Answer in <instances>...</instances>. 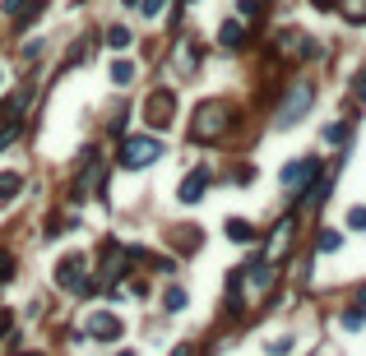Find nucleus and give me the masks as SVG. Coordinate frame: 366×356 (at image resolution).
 Segmentation results:
<instances>
[{
  "label": "nucleus",
  "mask_w": 366,
  "mask_h": 356,
  "mask_svg": "<svg viewBox=\"0 0 366 356\" xmlns=\"http://www.w3.org/2000/svg\"><path fill=\"white\" fill-rule=\"evenodd\" d=\"M315 171H320V157H297V162H288V167H283V185L297 190V185H306Z\"/></svg>",
  "instance_id": "obj_7"
},
{
  "label": "nucleus",
  "mask_w": 366,
  "mask_h": 356,
  "mask_svg": "<svg viewBox=\"0 0 366 356\" xmlns=\"http://www.w3.org/2000/svg\"><path fill=\"white\" fill-rule=\"evenodd\" d=\"M102 153L98 148H84V157H79V176H75V199H84V195H93L98 190V180H102Z\"/></svg>",
  "instance_id": "obj_4"
},
{
  "label": "nucleus",
  "mask_w": 366,
  "mask_h": 356,
  "mask_svg": "<svg viewBox=\"0 0 366 356\" xmlns=\"http://www.w3.org/2000/svg\"><path fill=\"white\" fill-rule=\"evenodd\" d=\"M311 102H315V88L306 84V79H301V84H292L288 98H283V107H278V125H283V130H288V125H297L301 116L311 112Z\"/></svg>",
  "instance_id": "obj_3"
},
{
  "label": "nucleus",
  "mask_w": 366,
  "mask_h": 356,
  "mask_svg": "<svg viewBox=\"0 0 366 356\" xmlns=\"http://www.w3.org/2000/svg\"><path fill=\"white\" fill-rule=\"evenodd\" d=\"M288 241H292V218H283V223L274 227V241H269V259L283 255V250H288Z\"/></svg>",
  "instance_id": "obj_11"
},
{
  "label": "nucleus",
  "mask_w": 366,
  "mask_h": 356,
  "mask_svg": "<svg viewBox=\"0 0 366 356\" xmlns=\"http://www.w3.org/2000/svg\"><path fill=\"white\" fill-rule=\"evenodd\" d=\"M107 46L125 51V46H130V28H125V23H111V28H107Z\"/></svg>",
  "instance_id": "obj_15"
},
{
  "label": "nucleus",
  "mask_w": 366,
  "mask_h": 356,
  "mask_svg": "<svg viewBox=\"0 0 366 356\" xmlns=\"http://www.w3.org/2000/svg\"><path fill=\"white\" fill-rule=\"evenodd\" d=\"M236 10H241V19H260V0H241Z\"/></svg>",
  "instance_id": "obj_23"
},
{
  "label": "nucleus",
  "mask_w": 366,
  "mask_h": 356,
  "mask_svg": "<svg viewBox=\"0 0 366 356\" xmlns=\"http://www.w3.org/2000/svg\"><path fill=\"white\" fill-rule=\"evenodd\" d=\"M10 278H14V259L0 255V282H10Z\"/></svg>",
  "instance_id": "obj_24"
},
{
  "label": "nucleus",
  "mask_w": 366,
  "mask_h": 356,
  "mask_svg": "<svg viewBox=\"0 0 366 356\" xmlns=\"http://www.w3.org/2000/svg\"><path fill=\"white\" fill-rule=\"evenodd\" d=\"M227 102H200L195 107V121H190V139L195 144H213V139H222L227 134Z\"/></svg>",
  "instance_id": "obj_1"
},
{
  "label": "nucleus",
  "mask_w": 366,
  "mask_h": 356,
  "mask_svg": "<svg viewBox=\"0 0 366 356\" xmlns=\"http://www.w3.org/2000/svg\"><path fill=\"white\" fill-rule=\"evenodd\" d=\"M339 245H343V236H339V232H324V236H320V255H334Z\"/></svg>",
  "instance_id": "obj_18"
},
{
  "label": "nucleus",
  "mask_w": 366,
  "mask_h": 356,
  "mask_svg": "<svg viewBox=\"0 0 366 356\" xmlns=\"http://www.w3.org/2000/svg\"><path fill=\"white\" fill-rule=\"evenodd\" d=\"M19 190H23V176H19V171H5V176H0V199H14Z\"/></svg>",
  "instance_id": "obj_14"
},
{
  "label": "nucleus",
  "mask_w": 366,
  "mask_h": 356,
  "mask_svg": "<svg viewBox=\"0 0 366 356\" xmlns=\"http://www.w3.org/2000/svg\"><path fill=\"white\" fill-rule=\"evenodd\" d=\"M23 5L28 0H5V14H23Z\"/></svg>",
  "instance_id": "obj_25"
},
{
  "label": "nucleus",
  "mask_w": 366,
  "mask_h": 356,
  "mask_svg": "<svg viewBox=\"0 0 366 356\" xmlns=\"http://www.w3.org/2000/svg\"><path fill=\"white\" fill-rule=\"evenodd\" d=\"M172 116H177V98H172L167 88L149 93V102H144V121H149V130H167V125H172Z\"/></svg>",
  "instance_id": "obj_5"
},
{
  "label": "nucleus",
  "mask_w": 366,
  "mask_h": 356,
  "mask_svg": "<svg viewBox=\"0 0 366 356\" xmlns=\"http://www.w3.org/2000/svg\"><path fill=\"white\" fill-rule=\"evenodd\" d=\"M158 157H163V139H153V134H130L121 144V167L125 171H139L149 162H158Z\"/></svg>",
  "instance_id": "obj_2"
},
{
  "label": "nucleus",
  "mask_w": 366,
  "mask_h": 356,
  "mask_svg": "<svg viewBox=\"0 0 366 356\" xmlns=\"http://www.w3.org/2000/svg\"><path fill=\"white\" fill-rule=\"evenodd\" d=\"M227 236H232L236 245H246V241H255V227L241 223V218H232V223H227Z\"/></svg>",
  "instance_id": "obj_13"
},
{
  "label": "nucleus",
  "mask_w": 366,
  "mask_h": 356,
  "mask_svg": "<svg viewBox=\"0 0 366 356\" xmlns=\"http://www.w3.org/2000/svg\"><path fill=\"white\" fill-rule=\"evenodd\" d=\"M343 139H348V125H343V121L324 130V144H343Z\"/></svg>",
  "instance_id": "obj_19"
},
{
  "label": "nucleus",
  "mask_w": 366,
  "mask_h": 356,
  "mask_svg": "<svg viewBox=\"0 0 366 356\" xmlns=\"http://www.w3.org/2000/svg\"><path fill=\"white\" fill-rule=\"evenodd\" d=\"M10 324H14V319H10V310H0V334H5V329H10Z\"/></svg>",
  "instance_id": "obj_28"
},
{
  "label": "nucleus",
  "mask_w": 366,
  "mask_h": 356,
  "mask_svg": "<svg viewBox=\"0 0 366 356\" xmlns=\"http://www.w3.org/2000/svg\"><path fill=\"white\" fill-rule=\"evenodd\" d=\"M204 190H209V167H195L186 180H181V204H195V199H204Z\"/></svg>",
  "instance_id": "obj_9"
},
{
  "label": "nucleus",
  "mask_w": 366,
  "mask_h": 356,
  "mask_svg": "<svg viewBox=\"0 0 366 356\" xmlns=\"http://www.w3.org/2000/svg\"><path fill=\"white\" fill-rule=\"evenodd\" d=\"M357 98L366 102V70H362V74H357Z\"/></svg>",
  "instance_id": "obj_27"
},
{
  "label": "nucleus",
  "mask_w": 366,
  "mask_h": 356,
  "mask_svg": "<svg viewBox=\"0 0 366 356\" xmlns=\"http://www.w3.org/2000/svg\"><path fill=\"white\" fill-rule=\"evenodd\" d=\"M292 352V338H274V343H269V356H288Z\"/></svg>",
  "instance_id": "obj_21"
},
{
  "label": "nucleus",
  "mask_w": 366,
  "mask_h": 356,
  "mask_svg": "<svg viewBox=\"0 0 366 356\" xmlns=\"http://www.w3.org/2000/svg\"><path fill=\"white\" fill-rule=\"evenodd\" d=\"M357 301H362V305H366V287H362V291H357Z\"/></svg>",
  "instance_id": "obj_29"
},
{
  "label": "nucleus",
  "mask_w": 366,
  "mask_h": 356,
  "mask_svg": "<svg viewBox=\"0 0 366 356\" xmlns=\"http://www.w3.org/2000/svg\"><path fill=\"white\" fill-rule=\"evenodd\" d=\"M84 334L89 338H102V343H116V338H121V319H116V315H93L89 324H84Z\"/></svg>",
  "instance_id": "obj_8"
},
{
  "label": "nucleus",
  "mask_w": 366,
  "mask_h": 356,
  "mask_svg": "<svg viewBox=\"0 0 366 356\" xmlns=\"http://www.w3.org/2000/svg\"><path fill=\"white\" fill-rule=\"evenodd\" d=\"M163 310H186V287H167V296H163Z\"/></svg>",
  "instance_id": "obj_16"
},
{
  "label": "nucleus",
  "mask_w": 366,
  "mask_h": 356,
  "mask_svg": "<svg viewBox=\"0 0 366 356\" xmlns=\"http://www.w3.org/2000/svg\"><path fill=\"white\" fill-rule=\"evenodd\" d=\"M111 84H116V88L134 84V65H130V60H111Z\"/></svg>",
  "instance_id": "obj_12"
},
{
  "label": "nucleus",
  "mask_w": 366,
  "mask_h": 356,
  "mask_svg": "<svg viewBox=\"0 0 366 356\" xmlns=\"http://www.w3.org/2000/svg\"><path fill=\"white\" fill-rule=\"evenodd\" d=\"M366 324V305H353V310H343V329H362Z\"/></svg>",
  "instance_id": "obj_17"
},
{
  "label": "nucleus",
  "mask_w": 366,
  "mask_h": 356,
  "mask_svg": "<svg viewBox=\"0 0 366 356\" xmlns=\"http://www.w3.org/2000/svg\"><path fill=\"white\" fill-rule=\"evenodd\" d=\"M172 356H200V352H195V343H181V347H177V352H172Z\"/></svg>",
  "instance_id": "obj_26"
},
{
  "label": "nucleus",
  "mask_w": 366,
  "mask_h": 356,
  "mask_svg": "<svg viewBox=\"0 0 366 356\" xmlns=\"http://www.w3.org/2000/svg\"><path fill=\"white\" fill-rule=\"evenodd\" d=\"M348 227H353V232H366V209H353V213H348Z\"/></svg>",
  "instance_id": "obj_22"
},
{
  "label": "nucleus",
  "mask_w": 366,
  "mask_h": 356,
  "mask_svg": "<svg viewBox=\"0 0 366 356\" xmlns=\"http://www.w3.org/2000/svg\"><path fill=\"white\" fill-rule=\"evenodd\" d=\"M125 5H139V0H125Z\"/></svg>",
  "instance_id": "obj_30"
},
{
  "label": "nucleus",
  "mask_w": 366,
  "mask_h": 356,
  "mask_svg": "<svg viewBox=\"0 0 366 356\" xmlns=\"http://www.w3.org/2000/svg\"><path fill=\"white\" fill-rule=\"evenodd\" d=\"M163 5H167V0H139V14L153 19V14H163Z\"/></svg>",
  "instance_id": "obj_20"
},
{
  "label": "nucleus",
  "mask_w": 366,
  "mask_h": 356,
  "mask_svg": "<svg viewBox=\"0 0 366 356\" xmlns=\"http://www.w3.org/2000/svg\"><path fill=\"white\" fill-rule=\"evenodd\" d=\"M121 356H134V352H121Z\"/></svg>",
  "instance_id": "obj_31"
},
{
  "label": "nucleus",
  "mask_w": 366,
  "mask_h": 356,
  "mask_svg": "<svg viewBox=\"0 0 366 356\" xmlns=\"http://www.w3.org/2000/svg\"><path fill=\"white\" fill-rule=\"evenodd\" d=\"M241 42H246V28H241L236 19H227V23L218 28V46H222V51H236Z\"/></svg>",
  "instance_id": "obj_10"
},
{
  "label": "nucleus",
  "mask_w": 366,
  "mask_h": 356,
  "mask_svg": "<svg viewBox=\"0 0 366 356\" xmlns=\"http://www.w3.org/2000/svg\"><path fill=\"white\" fill-rule=\"evenodd\" d=\"M84 278H89V259H84V255H65V259H61V268H56V282H61L65 291H75Z\"/></svg>",
  "instance_id": "obj_6"
}]
</instances>
